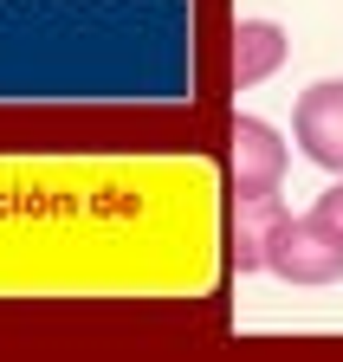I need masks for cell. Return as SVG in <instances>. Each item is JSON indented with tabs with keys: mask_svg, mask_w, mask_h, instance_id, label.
<instances>
[{
	"mask_svg": "<svg viewBox=\"0 0 343 362\" xmlns=\"http://www.w3.org/2000/svg\"><path fill=\"white\" fill-rule=\"evenodd\" d=\"M266 272H279L285 285H337L343 279V233L318 214H305V220L285 214L279 240L266 252Z\"/></svg>",
	"mask_w": 343,
	"mask_h": 362,
	"instance_id": "obj_1",
	"label": "cell"
},
{
	"mask_svg": "<svg viewBox=\"0 0 343 362\" xmlns=\"http://www.w3.org/2000/svg\"><path fill=\"white\" fill-rule=\"evenodd\" d=\"M311 214H318V220H330V226H337V233H343V175L330 181V188H324V194H318V207H311Z\"/></svg>",
	"mask_w": 343,
	"mask_h": 362,
	"instance_id": "obj_6",
	"label": "cell"
},
{
	"mask_svg": "<svg viewBox=\"0 0 343 362\" xmlns=\"http://www.w3.org/2000/svg\"><path fill=\"white\" fill-rule=\"evenodd\" d=\"M279 175H285V136L260 117H233V143H227L233 194H279Z\"/></svg>",
	"mask_w": 343,
	"mask_h": 362,
	"instance_id": "obj_3",
	"label": "cell"
},
{
	"mask_svg": "<svg viewBox=\"0 0 343 362\" xmlns=\"http://www.w3.org/2000/svg\"><path fill=\"white\" fill-rule=\"evenodd\" d=\"M291 136L324 175H343V78L305 84V98L291 110Z\"/></svg>",
	"mask_w": 343,
	"mask_h": 362,
	"instance_id": "obj_2",
	"label": "cell"
},
{
	"mask_svg": "<svg viewBox=\"0 0 343 362\" xmlns=\"http://www.w3.org/2000/svg\"><path fill=\"white\" fill-rule=\"evenodd\" d=\"M285 52H291V39H285L279 20H240V26H233V84H240V90L266 84V78L285 65Z\"/></svg>",
	"mask_w": 343,
	"mask_h": 362,
	"instance_id": "obj_5",
	"label": "cell"
},
{
	"mask_svg": "<svg viewBox=\"0 0 343 362\" xmlns=\"http://www.w3.org/2000/svg\"><path fill=\"white\" fill-rule=\"evenodd\" d=\"M285 226V201L279 194H233L227 207V259L240 272H266V252Z\"/></svg>",
	"mask_w": 343,
	"mask_h": 362,
	"instance_id": "obj_4",
	"label": "cell"
}]
</instances>
